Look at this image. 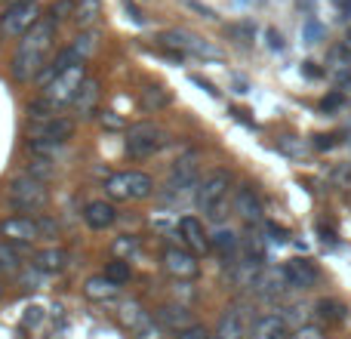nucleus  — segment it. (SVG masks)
Listing matches in <instances>:
<instances>
[{
  "mask_svg": "<svg viewBox=\"0 0 351 339\" xmlns=\"http://www.w3.org/2000/svg\"><path fill=\"white\" fill-rule=\"evenodd\" d=\"M53 31H56L53 22H43V25H34V28L22 37L19 53H16V59H12V74H16L19 80H31L43 68V53H47L49 43H53Z\"/></svg>",
  "mask_w": 351,
  "mask_h": 339,
  "instance_id": "obj_1",
  "label": "nucleus"
},
{
  "mask_svg": "<svg viewBox=\"0 0 351 339\" xmlns=\"http://www.w3.org/2000/svg\"><path fill=\"white\" fill-rule=\"evenodd\" d=\"M86 84L84 78V65H71L65 68L62 74H56L53 80L47 84V90H43V99H47L49 108H65V105H74V99H77L80 86Z\"/></svg>",
  "mask_w": 351,
  "mask_h": 339,
  "instance_id": "obj_2",
  "label": "nucleus"
},
{
  "mask_svg": "<svg viewBox=\"0 0 351 339\" xmlns=\"http://www.w3.org/2000/svg\"><path fill=\"white\" fill-rule=\"evenodd\" d=\"M105 191L117 200H142L154 191V179L148 173H139V170H123V173L108 176Z\"/></svg>",
  "mask_w": 351,
  "mask_h": 339,
  "instance_id": "obj_3",
  "label": "nucleus"
},
{
  "mask_svg": "<svg viewBox=\"0 0 351 339\" xmlns=\"http://www.w3.org/2000/svg\"><path fill=\"white\" fill-rule=\"evenodd\" d=\"M167 142V133L158 124H133L127 130V154L136 161L152 158L154 152H160Z\"/></svg>",
  "mask_w": 351,
  "mask_h": 339,
  "instance_id": "obj_4",
  "label": "nucleus"
},
{
  "mask_svg": "<svg viewBox=\"0 0 351 339\" xmlns=\"http://www.w3.org/2000/svg\"><path fill=\"white\" fill-rule=\"evenodd\" d=\"M228 188H231V173L228 170H216V173L204 176L200 185L194 188V200L204 213H216L219 207H225V198H228Z\"/></svg>",
  "mask_w": 351,
  "mask_h": 339,
  "instance_id": "obj_5",
  "label": "nucleus"
},
{
  "mask_svg": "<svg viewBox=\"0 0 351 339\" xmlns=\"http://www.w3.org/2000/svg\"><path fill=\"white\" fill-rule=\"evenodd\" d=\"M10 198L19 210H37L47 200V185L40 179H34V176H19L10 185Z\"/></svg>",
  "mask_w": 351,
  "mask_h": 339,
  "instance_id": "obj_6",
  "label": "nucleus"
},
{
  "mask_svg": "<svg viewBox=\"0 0 351 339\" xmlns=\"http://www.w3.org/2000/svg\"><path fill=\"white\" fill-rule=\"evenodd\" d=\"M37 16H40V12L31 3L10 6V10L0 16V31H3V37H25L37 25Z\"/></svg>",
  "mask_w": 351,
  "mask_h": 339,
  "instance_id": "obj_7",
  "label": "nucleus"
},
{
  "mask_svg": "<svg viewBox=\"0 0 351 339\" xmlns=\"http://www.w3.org/2000/svg\"><path fill=\"white\" fill-rule=\"evenodd\" d=\"M160 40H164L167 53H173L176 59H182V53H191V56H216V49H213L210 43H204L200 37L188 34V31H164V34H160Z\"/></svg>",
  "mask_w": 351,
  "mask_h": 339,
  "instance_id": "obj_8",
  "label": "nucleus"
},
{
  "mask_svg": "<svg viewBox=\"0 0 351 339\" xmlns=\"http://www.w3.org/2000/svg\"><path fill=\"white\" fill-rule=\"evenodd\" d=\"M31 142H53V145H62V142L71 136V121L65 117H37L28 127Z\"/></svg>",
  "mask_w": 351,
  "mask_h": 339,
  "instance_id": "obj_9",
  "label": "nucleus"
},
{
  "mask_svg": "<svg viewBox=\"0 0 351 339\" xmlns=\"http://www.w3.org/2000/svg\"><path fill=\"white\" fill-rule=\"evenodd\" d=\"M284 272H287V281H290V290H311L321 281V268L311 259H305V256L290 259L284 266Z\"/></svg>",
  "mask_w": 351,
  "mask_h": 339,
  "instance_id": "obj_10",
  "label": "nucleus"
},
{
  "mask_svg": "<svg viewBox=\"0 0 351 339\" xmlns=\"http://www.w3.org/2000/svg\"><path fill=\"white\" fill-rule=\"evenodd\" d=\"M179 235H182V241L191 247L194 256H204V253L213 250V237L204 231V222H200L197 216H182L179 219Z\"/></svg>",
  "mask_w": 351,
  "mask_h": 339,
  "instance_id": "obj_11",
  "label": "nucleus"
},
{
  "mask_svg": "<svg viewBox=\"0 0 351 339\" xmlns=\"http://www.w3.org/2000/svg\"><path fill=\"white\" fill-rule=\"evenodd\" d=\"M234 213L243 219L247 225H259L265 219V207H262L259 194L253 191L250 185H241L234 191Z\"/></svg>",
  "mask_w": 351,
  "mask_h": 339,
  "instance_id": "obj_12",
  "label": "nucleus"
},
{
  "mask_svg": "<svg viewBox=\"0 0 351 339\" xmlns=\"http://www.w3.org/2000/svg\"><path fill=\"white\" fill-rule=\"evenodd\" d=\"M0 235L12 244H31L37 235H40V222L28 216H10L0 222Z\"/></svg>",
  "mask_w": 351,
  "mask_h": 339,
  "instance_id": "obj_13",
  "label": "nucleus"
},
{
  "mask_svg": "<svg viewBox=\"0 0 351 339\" xmlns=\"http://www.w3.org/2000/svg\"><path fill=\"white\" fill-rule=\"evenodd\" d=\"M164 268L173 278H194V274L200 272L197 256H194L191 250H179V247H170L164 253Z\"/></svg>",
  "mask_w": 351,
  "mask_h": 339,
  "instance_id": "obj_14",
  "label": "nucleus"
},
{
  "mask_svg": "<svg viewBox=\"0 0 351 339\" xmlns=\"http://www.w3.org/2000/svg\"><path fill=\"white\" fill-rule=\"evenodd\" d=\"M197 161L194 158H182L176 161L173 170H170V191L176 194H185L191 191V188H197Z\"/></svg>",
  "mask_w": 351,
  "mask_h": 339,
  "instance_id": "obj_15",
  "label": "nucleus"
},
{
  "mask_svg": "<svg viewBox=\"0 0 351 339\" xmlns=\"http://www.w3.org/2000/svg\"><path fill=\"white\" fill-rule=\"evenodd\" d=\"M247 339H287V321L280 315H259Z\"/></svg>",
  "mask_w": 351,
  "mask_h": 339,
  "instance_id": "obj_16",
  "label": "nucleus"
},
{
  "mask_svg": "<svg viewBox=\"0 0 351 339\" xmlns=\"http://www.w3.org/2000/svg\"><path fill=\"white\" fill-rule=\"evenodd\" d=\"M84 219L93 231H102V229H108V225H114L117 210L111 204H105V200H93V204L84 207Z\"/></svg>",
  "mask_w": 351,
  "mask_h": 339,
  "instance_id": "obj_17",
  "label": "nucleus"
},
{
  "mask_svg": "<svg viewBox=\"0 0 351 339\" xmlns=\"http://www.w3.org/2000/svg\"><path fill=\"white\" fill-rule=\"evenodd\" d=\"M243 336H250L247 324H243V315L237 309H228L216 327V339H243Z\"/></svg>",
  "mask_w": 351,
  "mask_h": 339,
  "instance_id": "obj_18",
  "label": "nucleus"
},
{
  "mask_svg": "<svg viewBox=\"0 0 351 339\" xmlns=\"http://www.w3.org/2000/svg\"><path fill=\"white\" fill-rule=\"evenodd\" d=\"M330 74H333L339 84H348L351 80V47L348 43H339V47L330 49Z\"/></svg>",
  "mask_w": 351,
  "mask_h": 339,
  "instance_id": "obj_19",
  "label": "nucleus"
},
{
  "mask_svg": "<svg viewBox=\"0 0 351 339\" xmlns=\"http://www.w3.org/2000/svg\"><path fill=\"white\" fill-rule=\"evenodd\" d=\"M259 293L262 296H280V293H287L290 290V281H287V272L284 268H268V272H262V278H259Z\"/></svg>",
  "mask_w": 351,
  "mask_h": 339,
  "instance_id": "obj_20",
  "label": "nucleus"
},
{
  "mask_svg": "<svg viewBox=\"0 0 351 339\" xmlns=\"http://www.w3.org/2000/svg\"><path fill=\"white\" fill-rule=\"evenodd\" d=\"M213 250H216L222 259L234 262L237 256H241V237H237L231 229H219L216 235H213Z\"/></svg>",
  "mask_w": 351,
  "mask_h": 339,
  "instance_id": "obj_21",
  "label": "nucleus"
},
{
  "mask_svg": "<svg viewBox=\"0 0 351 339\" xmlns=\"http://www.w3.org/2000/svg\"><path fill=\"white\" fill-rule=\"evenodd\" d=\"M86 296L96 299V303H111V299L121 296V284H114L111 278H90L86 281Z\"/></svg>",
  "mask_w": 351,
  "mask_h": 339,
  "instance_id": "obj_22",
  "label": "nucleus"
},
{
  "mask_svg": "<svg viewBox=\"0 0 351 339\" xmlns=\"http://www.w3.org/2000/svg\"><path fill=\"white\" fill-rule=\"evenodd\" d=\"M96 105H99V84L96 80H86V84L80 86L77 99H74V111H77L80 117H90L93 111H96Z\"/></svg>",
  "mask_w": 351,
  "mask_h": 339,
  "instance_id": "obj_23",
  "label": "nucleus"
},
{
  "mask_svg": "<svg viewBox=\"0 0 351 339\" xmlns=\"http://www.w3.org/2000/svg\"><path fill=\"white\" fill-rule=\"evenodd\" d=\"M158 321L164 324L167 330H176V334H182V330L191 327V312L176 309V305H167V309L158 312Z\"/></svg>",
  "mask_w": 351,
  "mask_h": 339,
  "instance_id": "obj_24",
  "label": "nucleus"
},
{
  "mask_svg": "<svg viewBox=\"0 0 351 339\" xmlns=\"http://www.w3.org/2000/svg\"><path fill=\"white\" fill-rule=\"evenodd\" d=\"M68 262L65 250H40V253L34 256V266L40 268V272H62Z\"/></svg>",
  "mask_w": 351,
  "mask_h": 339,
  "instance_id": "obj_25",
  "label": "nucleus"
},
{
  "mask_svg": "<svg viewBox=\"0 0 351 339\" xmlns=\"http://www.w3.org/2000/svg\"><path fill=\"white\" fill-rule=\"evenodd\" d=\"M142 105H145L148 111H160L170 105V93L160 90V86H145V90H142Z\"/></svg>",
  "mask_w": 351,
  "mask_h": 339,
  "instance_id": "obj_26",
  "label": "nucleus"
},
{
  "mask_svg": "<svg viewBox=\"0 0 351 339\" xmlns=\"http://www.w3.org/2000/svg\"><path fill=\"white\" fill-rule=\"evenodd\" d=\"M117 318H121L127 327H133V330H139L142 327V321H145V312L139 309V305L133 303V299H127V303H121V312H117Z\"/></svg>",
  "mask_w": 351,
  "mask_h": 339,
  "instance_id": "obj_27",
  "label": "nucleus"
},
{
  "mask_svg": "<svg viewBox=\"0 0 351 339\" xmlns=\"http://www.w3.org/2000/svg\"><path fill=\"white\" fill-rule=\"evenodd\" d=\"M99 16V0H77V10H74V22L80 28H86L90 22H96Z\"/></svg>",
  "mask_w": 351,
  "mask_h": 339,
  "instance_id": "obj_28",
  "label": "nucleus"
},
{
  "mask_svg": "<svg viewBox=\"0 0 351 339\" xmlns=\"http://www.w3.org/2000/svg\"><path fill=\"white\" fill-rule=\"evenodd\" d=\"M317 315H321L324 321H342V318H346V305L336 303V299H321V303H317Z\"/></svg>",
  "mask_w": 351,
  "mask_h": 339,
  "instance_id": "obj_29",
  "label": "nucleus"
},
{
  "mask_svg": "<svg viewBox=\"0 0 351 339\" xmlns=\"http://www.w3.org/2000/svg\"><path fill=\"white\" fill-rule=\"evenodd\" d=\"M74 10H77V0H56L53 10H49V22H62V19L74 16Z\"/></svg>",
  "mask_w": 351,
  "mask_h": 339,
  "instance_id": "obj_30",
  "label": "nucleus"
},
{
  "mask_svg": "<svg viewBox=\"0 0 351 339\" xmlns=\"http://www.w3.org/2000/svg\"><path fill=\"white\" fill-rule=\"evenodd\" d=\"M105 278H111L114 284H127V281H130V266L123 259L108 262V268H105Z\"/></svg>",
  "mask_w": 351,
  "mask_h": 339,
  "instance_id": "obj_31",
  "label": "nucleus"
},
{
  "mask_svg": "<svg viewBox=\"0 0 351 339\" xmlns=\"http://www.w3.org/2000/svg\"><path fill=\"white\" fill-rule=\"evenodd\" d=\"M93 47H96V37H93V34H80L77 40L71 43V49L77 53V59H86V56L93 53Z\"/></svg>",
  "mask_w": 351,
  "mask_h": 339,
  "instance_id": "obj_32",
  "label": "nucleus"
},
{
  "mask_svg": "<svg viewBox=\"0 0 351 339\" xmlns=\"http://www.w3.org/2000/svg\"><path fill=\"white\" fill-rule=\"evenodd\" d=\"M290 339H327V336H324V327H317V324H302Z\"/></svg>",
  "mask_w": 351,
  "mask_h": 339,
  "instance_id": "obj_33",
  "label": "nucleus"
},
{
  "mask_svg": "<svg viewBox=\"0 0 351 339\" xmlns=\"http://www.w3.org/2000/svg\"><path fill=\"white\" fill-rule=\"evenodd\" d=\"M133 250H136V241H133V237H117V241H114V253H117V259H123V256H127V253H133Z\"/></svg>",
  "mask_w": 351,
  "mask_h": 339,
  "instance_id": "obj_34",
  "label": "nucleus"
},
{
  "mask_svg": "<svg viewBox=\"0 0 351 339\" xmlns=\"http://www.w3.org/2000/svg\"><path fill=\"white\" fill-rule=\"evenodd\" d=\"M99 121H102V127H108V130H123V127H127V124H123V117L111 115V111H102V115H99Z\"/></svg>",
  "mask_w": 351,
  "mask_h": 339,
  "instance_id": "obj_35",
  "label": "nucleus"
},
{
  "mask_svg": "<svg viewBox=\"0 0 351 339\" xmlns=\"http://www.w3.org/2000/svg\"><path fill=\"white\" fill-rule=\"evenodd\" d=\"M0 268H16V256L6 247H0Z\"/></svg>",
  "mask_w": 351,
  "mask_h": 339,
  "instance_id": "obj_36",
  "label": "nucleus"
},
{
  "mask_svg": "<svg viewBox=\"0 0 351 339\" xmlns=\"http://www.w3.org/2000/svg\"><path fill=\"white\" fill-rule=\"evenodd\" d=\"M10 3H12V6H19V3H31V0H10Z\"/></svg>",
  "mask_w": 351,
  "mask_h": 339,
  "instance_id": "obj_37",
  "label": "nucleus"
},
{
  "mask_svg": "<svg viewBox=\"0 0 351 339\" xmlns=\"http://www.w3.org/2000/svg\"><path fill=\"white\" fill-rule=\"evenodd\" d=\"M348 47H351V31H348Z\"/></svg>",
  "mask_w": 351,
  "mask_h": 339,
  "instance_id": "obj_38",
  "label": "nucleus"
}]
</instances>
